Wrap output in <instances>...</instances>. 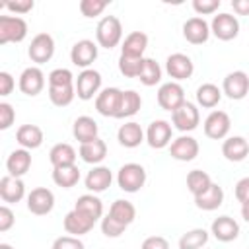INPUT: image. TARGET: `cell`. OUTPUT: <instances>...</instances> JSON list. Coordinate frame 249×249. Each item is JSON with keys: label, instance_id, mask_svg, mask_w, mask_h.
<instances>
[{"label": "cell", "instance_id": "e0dca14e", "mask_svg": "<svg viewBox=\"0 0 249 249\" xmlns=\"http://www.w3.org/2000/svg\"><path fill=\"white\" fill-rule=\"evenodd\" d=\"M198 150H200V146H198L196 138H193L189 134H183L169 144V154L177 161H193L198 156Z\"/></svg>", "mask_w": 249, "mask_h": 249}, {"label": "cell", "instance_id": "816d5d0a", "mask_svg": "<svg viewBox=\"0 0 249 249\" xmlns=\"http://www.w3.org/2000/svg\"><path fill=\"white\" fill-rule=\"evenodd\" d=\"M235 198L241 204L249 202V177H243V179H239L235 183Z\"/></svg>", "mask_w": 249, "mask_h": 249}, {"label": "cell", "instance_id": "6f0895ef", "mask_svg": "<svg viewBox=\"0 0 249 249\" xmlns=\"http://www.w3.org/2000/svg\"><path fill=\"white\" fill-rule=\"evenodd\" d=\"M247 142H249V138H247Z\"/></svg>", "mask_w": 249, "mask_h": 249}, {"label": "cell", "instance_id": "9f6ffc18", "mask_svg": "<svg viewBox=\"0 0 249 249\" xmlns=\"http://www.w3.org/2000/svg\"><path fill=\"white\" fill-rule=\"evenodd\" d=\"M0 249H14L12 245H8V243H0Z\"/></svg>", "mask_w": 249, "mask_h": 249}, {"label": "cell", "instance_id": "52a82bcc", "mask_svg": "<svg viewBox=\"0 0 249 249\" xmlns=\"http://www.w3.org/2000/svg\"><path fill=\"white\" fill-rule=\"evenodd\" d=\"M210 33L216 39H220V41H231L239 33V21H237L235 16L222 12V14H218V16L212 18V21H210Z\"/></svg>", "mask_w": 249, "mask_h": 249}, {"label": "cell", "instance_id": "83f0119b", "mask_svg": "<svg viewBox=\"0 0 249 249\" xmlns=\"http://www.w3.org/2000/svg\"><path fill=\"white\" fill-rule=\"evenodd\" d=\"M29 167H31V154L25 148L14 150L6 160V169H8V175H12V177L25 175L29 171Z\"/></svg>", "mask_w": 249, "mask_h": 249}, {"label": "cell", "instance_id": "11a10c76", "mask_svg": "<svg viewBox=\"0 0 249 249\" xmlns=\"http://www.w3.org/2000/svg\"><path fill=\"white\" fill-rule=\"evenodd\" d=\"M241 216H243V220L249 224V202L241 204Z\"/></svg>", "mask_w": 249, "mask_h": 249}, {"label": "cell", "instance_id": "44dd1931", "mask_svg": "<svg viewBox=\"0 0 249 249\" xmlns=\"http://www.w3.org/2000/svg\"><path fill=\"white\" fill-rule=\"evenodd\" d=\"M210 233L218 241L228 243V241L237 239V235H239V224L231 216H218L212 222V226H210Z\"/></svg>", "mask_w": 249, "mask_h": 249}, {"label": "cell", "instance_id": "e575fe53", "mask_svg": "<svg viewBox=\"0 0 249 249\" xmlns=\"http://www.w3.org/2000/svg\"><path fill=\"white\" fill-rule=\"evenodd\" d=\"M53 181L54 185L62 189H70L80 181V169L78 165H62V167H53Z\"/></svg>", "mask_w": 249, "mask_h": 249}, {"label": "cell", "instance_id": "d4e9b609", "mask_svg": "<svg viewBox=\"0 0 249 249\" xmlns=\"http://www.w3.org/2000/svg\"><path fill=\"white\" fill-rule=\"evenodd\" d=\"M249 154V142L243 136H230L222 144V156L228 161H243Z\"/></svg>", "mask_w": 249, "mask_h": 249}, {"label": "cell", "instance_id": "4dcf8cb0", "mask_svg": "<svg viewBox=\"0 0 249 249\" xmlns=\"http://www.w3.org/2000/svg\"><path fill=\"white\" fill-rule=\"evenodd\" d=\"M76 150L68 144V142H58L51 148L49 152V160L53 163V167H62V165H74L76 163Z\"/></svg>", "mask_w": 249, "mask_h": 249}, {"label": "cell", "instance_id": "d6a6232c", "mask_svg": "<svg viewBox=\"0 0 249 249\" xmlns=\"http://www.w3.org/2000/svg\"><path fill=\"white\" fill-rule=\"evenodd\" d=\"M109 216H113L115 220H119L121 224H124L128 228L136 218V208H134V204L130 200L117 198L109 208Z\"/></svg>", "mask_w": 249, "mask_h": 249}, {"label": "cell", "instance_id": "8d00e7d4", "mask_svg": "<svg viewBox=\"0 0 249 249\" xmlns=\"http://www.w3.org/2000/svg\"><path fill=\"white\" fill-rule=\"evenodd\" d=\"M208 243V231L204 228H195L179 237V249H202Z\"/></svg>", "mask_w": 249, "mask_h": 249}, {"label": "cell", "instance_id": "ab89813d", "mask_svg": "<svg viewBox=\"0 0 249 249\" xmlns=\"http://www.w3.org/2000/svg\"><path fill=\"white\" fill-rule=\"evenodd\" d=\"M138 80H140L144 86H148V88L160 84V80H161V66H160L154 58H146V56H144V64H142V70H140Z\"/></svg>", "mask_w": 249, "mask_h": 249}, {"label": "cell", "instance_id": "7dc6e473", "mask_svg": "<svg viewBox=\"0 0 249 249\" xmlns=\"http://www.w3.org/2000/svg\"><path fill=\"white\" fill-rule=\"evenodd\" d=\"M218 8H220V0H193V10L198 16L214 14Z\"/></svg>", "mask_w": 249, "mask_h": 249}, {"label": "cell", "instance_id": "9a60e30c", "mask_svg": "<svg viewBox=\"0 0 249 249\" xmlns=\"http://www.w3.org/2000/svg\"><path fill=\"white\" fill-rule=\"evenodd\" d=\"M21 93L29 95V97H35L43 91L45 88V74L39 66H27L21 74H19V82H18Z\"/></svg>", "mask_w": 249, "mask_h": 249}, {"label": "cell", "instance_id": "2e32d148", "mask_svg": "<svg viewBox=\"0 0 249 249\" xmlns=\"http://www.w3.org/2000/svg\"><path fill=\"white\" fill-rule=\"evenodd\" d=\"M97 58V45L89 39H82V41H76L70 49V60L74 66H80V68H89L93 64V60Z\"/></svg>", "mask_w": 249, "mask_h": 249}, {"label": "cell", "instance_id": "5b68a950", "mask_svg": "<svg viewBox=\"0 0 249 249\" xmlns=\"http://www.w3.org/2000/svg\"><path fill=\"white\" fill-rule=\"evenodd\" d=\"M185 89L179 82H165L158 89V105L169 113L179 109L185 103Z\"/></svg>", "mask_w": 249, "mask_h": 249}, {"label": "cell", "instance_id": "8992f818", "mask_svg": "<svg viewBox=\"0 0 249 249\" xmlns=\"http://www.w3.org/2000/svg\"><path fill=\"white\" fill-rule=\"evenodd\" d=\"M171 123H173V126H175L179 132H191V130H195V128L198 126V123H200V113H198V109H196L195 103L185 101L179 109H175V111L171 113Z\"/></svg>", "mask_w": 249, "mask_h": 249}, {"label": "cell", "instance_id": "bcb514c9", "mask_svg": "<svg viewBox=\"0 0 249 249\" xmlns=\"http://www.w3.org/2000/svg\"><path fill=\"white\" fill-rule=\"evenodd\" d=\"M53 249H86L80 237L74 235H60L53 241Z\"/></svg>", "mask_w": 249, "mask_h": 249}, {"label": "cell", "instance_id": "8fae6325", "mask_svg": "<svg viewBox=\"0 0 249 249\" xmlns=\"http://www.w3.org/2000/svg\"><path fill=\"white\" fill-rule=\"evenodd\" d=\"M121 97H123V89H119V88H105V89H101L97 93V97H95L97 113L103 115V117L117 119L119 107H121Z\"/></svg>", "mask_w": 249, "mask_h": 249}, {"label": "cell", "instance_id": "277c9868", "mask_svg": "<svg viewBox=\"0 0 249 249\" xmlns=\"http://www.w3.org/2000/svg\"><path fill=\"white\" fill-rule=\"evenodd\" d=\"M74 86H76L78 99L89 101V99L97 97V93L101 91V74L97 70H93V68H86V70H82L78 74Z\"/></svg>", "mask_w": 249, "mask_h": 249}, {"label": "cell", "instance_id": "7a4b0ae2", "mask_svg": "<svg viewBox=\"0 0 249 249\" xmlns=\"http://www.w3.org/2000/svg\"><path fill=\"white\" fill-rule=\"evenodd\" d=\"M146 183V169L140 163H124L117 173V185L124 193H138Z\"/></svg>", "mask_w": 249, "mask_h": 249}, {"label": "cell", "instance_id": "d6986e66", "mask_svg": "<svg viewBox=\"0 0 249 249\" xmlns=\"http://www.w3.org/2000/svg\"><path fill=\"white\" fill-rule=\"evenodd\" d=\"M183 37L191 45H202V43H206L208 37H210V25H208V21L204 18H200V16L189 18L183 23Z\"/></svg>", "mask_w": 249, "mask_h": 249}, {"label": "cell", "instance_id": "6da1fadb", "mask_svg": "<svg viewBox=\"0 0 249 249\" xmlns=\"http://www.w3.org/2000/svg\"><path fill=\"white\" fill-rule=\"evenodd\" d=\"M95 39L97 45L103 49H115L123 39V25L117 16H105L99 19L95 27Z\"/></svg>", "mask_w": 249, "mask_h": 249}, {"label": "cell", "instance_id": "1f68e13d", "mask_svg": "<svg viewBox=\"0 0 249 249\" xmlns=\"http://www.w3.org/2000/svg\"><path fill=\"white\" fill-rule=\"evenodd\" d=\"M74 208H76V210H80V212H84L86 216L93 218L95 222L103 216V202H101V198H99V196H95L93 193H88V195L78 196V200H76Z\"/></svg>", "mask_w": 249, "mask_h": 249}, {"label": "cell", "instance_id": "484cf974", "mask_svg": "<svg viewBox=\"0 0 249 249\" xmlns=\"http://www.w3.org/2000/svg\"><path fill=\"white\" fill-rule=\"evenodd\" d=\"M97 132H99L97 123H95L91 117H88V115L78 117V119L74 121V124H72V134H74V138H76L80 144H86V142H91V140L99 138Z\"/></svg>", "mask_w": 249, "mask_h": 249}, {"label": "cell", "instance_id": "7c38bea8", "mask_svg": "<svg viewBox=\"0 0 249 249\" xmlns=\"http://www.w3.org/2000/svg\"><path fill=\"white\" fill-rule=\"evenodd\" d=\"M54 208V195L47 187H37L27 195V210L35 216H45Z\"/></svg>", "mask_w": 249, "mask_h": 249}, {"label": "cell", "instance_id": "f6af8a7d", "mask_svg": "<svg viewBox=\"0 0 249 249\" xmlns=\"http://www.w3.org/2000/svg\"><path fill=\"white\" fill-rule=\"evenodd\" d=\"M16 121V111L10 103L2 101L0 103V130H8Z\"/></svg>", "mask_w": 249, "mask_h": 249}, {"label": "cell", "instance_id": "3957f363", "mask_svg": "<svg viewBox=\"0 0 249 249\" xmlns=\"http://www.w3.org/2000/svg\"><path fill=\"white\" fill-rule=\"evenodd\" d=\"M27 37V21L19 16H0V45L21 43Z\"/></svg>", "mask_w": 249, "mask_h": 249}, {"label": "cell", "instance_id": "5bb4252c", "mask_svg": "<svg viewBox=\"0 0 249 249\" xmlns=\"http://www.w3.org/2000/svg\"><path fill=\"white\" fill-rule=\"evenodd\" d=\"M165 72L175 80V82H181V80H187L193 76L195 72V64L191 60V56L183 54V53H173L167 56L165 60Z\"/></svg>", "mask_w": 249, "mask_h": 249}, {"label": "cell", "instance_id": "ffe728a7", "mask_svg": "<svg viewBox=\"0 0 249 249\" xmlns=\"http://www.w3.org/2000/svg\"><path fill=\"white\" fill-rule=\"evenodd\" d=\"M84 183H86V189H88L89 193H93V195H95V193H103V191H107V189L111 187V183H113V173H111V169L105 167V165H93V167L88 171Z\"/></svg>", "mask_w": 249, "mask_h": 249}, {"label": "cell", "instance_id": "9c48e42d", "mask_svg": "<svg viewBox=\"0 0 249 249\" xmlns=\"http://www.w3.org/2000/svg\"><path fill=\"white\" fill-rule=\"evenodd\" d=\"M173 128H171V123L163 121V119H158V121H152L148 130H146V142L150 148L154 150H161L165 146H169L173 142Z\"/></svg>", "mask_w": 249, "mask_h": 249}, {"label": "cell", "instance_id": "d590c367", "mask_svg": "<svg viewBox=\"0 0 249 249\" xmlns=\"http://www.w3.org/2000/svg\"><path fill=\"white\" fill-rule=\"evenodd\" d=\"M142 107V97L140 93H136L134 89H126L123 91V97H121V107H119V115L117 119H126V117H132L140 111Z\"/></svg>", "mask_w": 249, "mask_h": 249}, {"label": "cell", "instance_id": "f1b7e54d", "mask_svg": "<svg viewBox=\"0 0 249 249\" xmlns=\"http://www.w3.org/2000/svg\"><path fill=\"white\" fill-rule=\"evenodd\" d=\"M80 158L86 161V163H91V165H99L105 156H107V144L101 140V138H95L91 142H86V144H80V150H78Z\"/></svg>", "mask_w": 249, "mask_h": 249}, {"label": "cell", "instance_id": "f546056e", "mask_svg": "<svg viewBox=\"0 0 249 249\" xmlns=\"http://www.w3.org/2000/svg\"><path fill=\"white\" fill-rule=\"evenodd\" d=\"M16 140L25 150H35L43 144V130L37 124H21L16 132Z\"/></svg>", "mask_w": 249, "mask_h": 249}, {"label": "cell", "instance_id": "b9f144b4", "mask_svg": "<svg viewBox=\"0 0 249 249\" xmlns=\"http://www.w3.org/2000/svg\"><path fill=\"white\" fill-rule=\"evenodd\" d=\"M47 82H49V86H72L76 82V78L72 76V72L68 68H54L47 76Z\"/></svg>", "mask_w": 249, "mask_h": 249}, {"label": "cell", "instance_id": "74e56055", "mask_svg": "<svg viewBox=\"0 0 249 249\" xmlns=\"http://www.w3.org/2000/svg\"><path fill=\"white\" fill-rule=\"evenodd\" d=\"M76 97V86H49V99L56 107H66Z\"/></svg>", "mask_w": 249, "mask_h": 249}, {"label": "cell", "instance_id": "ac0fdd59", "mask_svg": "<svg viewBox=\"0 0 249 249\" xmlns=\"http://www.w3.org/2000/svg\"><path fill=\"white\" fill-rule=\"evenodd\" d=\"M62 226H64V231H66V233H70V235H74V237H80V235H86L88 231H91V228L95 226V220L89 218V216H86L84 212L72 208V210L64 216Z\"/></svg>", "mask_w": 249, "mask_h": 249}, {"label": "cell", "instance_id": "c3c4849f", "mask_svg": "<svg viewBox=\"0 0 249 249\" xmlns=\"http://www.w3.org/2000/svg\"><path fill=\"white\" fill-rule=\"evenodd\" d=\"M33 6H35L33 0H16V2H6L4 4V8L14 12V14H27V12L33 10Z\"/></svg>", "mask_w": 249, "mask_h": 249}, {"label": "cell", "instance_id": "7bdbcfd3", "mask_svg": "<svg viewBox=\"0 0 249 249\" xmlns=\"http://www.w3.org/2000/svg\"><path fill=\"white\" fill-rule=\"evenodd\" d=\"M124 230H126V226L121 224L119 220H115L113 216L107 214L105 218H101V231L105 237H119L124 233Z\"/></svg>", "mask_w": 249, "mask_h": 249}, {"label": "cell", "instance_id": "cb8c5ba5", "mask_svg": "<svg viewBox=\"0 0 249 249\" xmlns=\"http://www.w3.org/2000/svg\"><path fill=\"white\" fill-rule=\"evenodd\" d=\"M146 47H148V35L144 31H132L124 37L121 45V54L132 56V58H144Z\"/></svg>", "mask_w": 249, "mask_h": 249}, {"label": "cell", "instance_id": "30bf717a", "mask_svg": "<svg viewBox=\"0 0 249 249\" xmlns=\"http://www.w3.org/2000/svg\"><path fill=\"white\" fill-rule=\"evenodd\" d=\"M222 93H226L233 101H239V99L247 97V93H249V76L243 70L230 72L222 82Z\"/></svg>", "mask_w": 249, "mask_h": 249}, {"label": "cell", "instance_id": "ee69618b", "mask_svg": "<svg viewBox=\"0 0 249 249\" xmlns=\"http://www.w3.org/2000/svg\"><path fill=\"white\" fill-rule=\"evenodd\" d=\"M107 6H109L107 0H82V2H80V12H82L84 18H95V16H99Z\"/></svg>", "mask_w": 249, "mask_h": 249}, {"label": "cell", "instance_id": "836d02e7", "mask_svg": "<svg viewBox=\"0 0 249 249\" xmlns=\"http://www.w3.org/2000/svg\"><path fill=\"white\" fill-rule=\"evenodd\" d=\"M222 99V89L216 84H202L196 88V103L204 109H212L220 103Z\"/></svg>", "mask_w": 249, "mask_h": 249}, {"label": "cell", "instance_id": "f907efd6", "mask_svg": "<svg viewBox=\"0 0 249 249\" xmlns=\"http://www.w3.org/2000/svg\"><path fill=\"white\" fill-rule=\"evenodd\" d=\"M140 249H169V241L161 235H150L142 241Z\"/></svg>", "mask_w": 249, "mask_h": 249}, {"label": "cell", "instance_id": "4316f807", "mask_svg": "<svg viewBox=\"0 0 249 249\" xmlns=\"http://www.w3.org/2000/svg\"><path fill=\"white\" fill-rule=\"evenodd\" d=\"M222 202H224V189L218 183H212L204 193H200V195L195 196L196 208L206 210V212H212V210L220 208Z\"/></svg>", "mask_w": 249, "mask_h": 249}, {"label": "cell", "instance_id": "603a6c76", "mask_svg": "<svg viewBox=\"0 0 249 249\" xmlns=\"http://www.w3.org/2000/svg\"><path fill=\"white\" fill-rule=\"evenodd\" d=\"M117 140L124 148H136V146H140L146 140V134H144V130H142V126L138 123L128 121V123H124V124L119 126Z\"/></svg>", "mask_w": 249, "mask_h": 249}, {"label": "cell", "instance_id": "681fc988", "mask_svg": "<svg viewBox=\"0 0 249 249\" xmlns=\"http://www.w3.org/2000/svg\"><path fill=\"white\" fill-rule=\"evenodd\" d=\"M14 222H16V216H14L12 208H8L6 204L0 206V231H2V233L8 231V230L14 226Z\"/></svg>", "mask_w": 249, "mask_h": 249}, {"label": "cell", "instance_id": "60d3db41", "mask_svg": "<svg viewBox=\"0 0 249 249\" xmlns=\"http://www.w3.org/2000/svg\"><path fill=\"white\" fill-rule=\"evenodd\" d=\"M144 58H132V56H119V72L124 78H138L142 70Z\"/></svg>", "mask_w": 249, "mask_h": 249}, {"label": "cell", "instance_id": "f35d334b", "mask_svg": "<svg viewBox=\"0 0 249 249\" xmlns=\"http://www.w3.org/2000/svg\"><path fill=\"white\" fill-rule=\"evenodd\" d=\"M212 183H214V181L210 179V175H208L206 171H202V169H193V171H189V175H187V189L191 191L193 196L204 193Z\"/></svg>", "mask_w": 249, "mask_h": 249}, {"label": "cell", "instance_id": "4fadbf2b", "mask_svg": "<svg viewBox=\"0 0 249 249\" xmlns=\"http://www.w3.org/2000/svg\"><path fill=\"white\" fill-rule=\"evenodd\" d=\"M204 134L212 140H222L228 136L230 128H231V121L230 115L226 111H212L206 119H204Z\"/></svg>", "mask_w": 249, "mask_h": 249}, {"label": "cell", "instance_id": "ba28073f", "mask_svg": "<svg viewBox=\"0 0 249 249\" xmlns=\"http://www.w3.org/2000/svg\"><path fill=\"white\" fill-rule=\"evenodd\" d=\"M27 54L29 58L35 62V64H45L53 58L54 54V39L49 35V33H37L31 43H29V49H27Z\"/></svg>", "mask_w": 249, "mask_h": 249}, {"label": "cell", "instance_id": "f5cc1de1", "mask_svg": "<svg viewBox=\"0 0 249 249\" xmlns=\"http://www.w3.org/2000/svg\"><path fill=\"white\" fill-rule=\"evenodd\" d=\"M14 86H16L14 76H12L10 72H0V95H2V97L10 95L12 89H14Z\"/></svg>", "mask_w": 249, "mask_h": 249}, {"label": "cell", "instance_id": "7402d4cb", "mask_svg": "<svg viewBox=\"0 0 249 249\" xmlns=\"http://www.w3.org/2000/svg\"><path fill=\"white\" fill-rule=\"evenodd\" d=\"M25 196V185L19 177L4 175L0 179V198L8 204H16Z\"/></svg>", "mask_w": 249, "mask_h": 249}, {"label": "cell", "instance_id": "db71d44e", "mask_svg": "<svg viewBox=\"0 0 249 249\" xmlns=\"http://www.w3.org/2000/svg\"><path fill=\"white\" fill-rule=\"evenodd\" d=\"M231 8L237 16H249V0H231Z\"/></svg>", "mask_w": 249, "mask_h": 249}]
</instances>
